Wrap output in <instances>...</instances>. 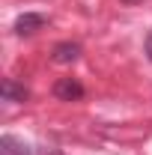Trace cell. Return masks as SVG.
I'll return each mask as SVG.
<instances>
[{
    "label": "cell",
    "mask_w": 152,
    "mask_h": 155,
    "mask_svg": "<svg viewBox=\"0 0 152 155\" xmlns=\"http://www.w3.org/2000/svg\"><path fill=\"white\" fill-rule=\"evenodd\" d=\"M54 96L60 101H78V98L84 96V87L78 84L75 78H60L57 84H54Z\"/></svg>",
    "instance_id": "cell-1"
},
{
    "label": "cell",
    "mask_w": 152,
    "mask_h": 155,
    "mask_svg": "<svg viewBox=\"0 0 152 155\" xmlns=\"http://www.w3.org/2000/svg\"><path fill=\"white\" fill-rule=\"evenodd\" d=\"M78 57H81V45L78 42H60V45H54V51H51V60L60 63V66H69Z\"/></svg>",
    "instance_id": "cell-2"
},
{
    "label": "cell",
    "mask_w": 152,
    "mask_h": 155,
    "mask_svg": "<svg viewBox=\"0 0 152 155\" xmlns=\"http://www.w3.org/2000/svg\"><path fill=\"white\" fill-rule=\"evenodd\" d=\"M42 27H45V15H39V12H24L15 21V33L18 36H30V33H36Z\"/></svg>",
    "instance_id": "cell-3"
},
{
    "label": "cell",
    "mask_w": 152,
    "mask_h": 155,
    "mask_svg": "<svg viewBox=\"0 0 152 155\" xmlns=\"http://www.w3.org/2000/svg\"><path fill=\"white\" fill-rule=\"evenodd\" d=\"M0 155H33V149H30V143L21 140V137L3 134L0 137Z\"/></svg>",
    "instance_id": "cell-4"
},
{
    "label": "cell",
    "mask_w": 152,
    "mask_h": 155,
    "mask_svg": "<svg viewBox=\"0 0 152 155\" xmlns=\"http://www.w3.org/2000/svg\"><path fill=\"white\" fill-rule=\"evenodd\" d=\"M0 93H3V101H27V87H21V84H15L12 78H6L3 84H0Z\"/></svg>",
    "instance_id": "cell-5"
},
{
    "label": "cell",
    "mask_w": 152,
    "mask_h": 155,
    "mask_svg": "<svg viewBox=\"0 0 152 155\" xmlns=\"http://www.w3.org/2000/svg\"><path fill=\"white\" fill-rule=\"evenodd\" d=\"M146 54H149V60H152V33L146 36Z\"/></svg>",
    "instance_id": "cell-6"
},
{
    "label": "cell",
    "mask_w": 152,
    "mask_h": 155,
    "mask_svg": "<svg viewBox=\"0 0 152 155\" xmlns=\"http://www.w3.org/2000/svg\"><path fill=\"white\" fill-rule=\"evenodd\" d=\"M48 155H63V152H57V149H54V152H48Z\"/></svg>",
    "instance_id": "cell-7"
},
{
    "label": "cell",
    "mask_w": 152,
    "mask_h": 155,
    "mask_svg": "<svg viewBox=\"0 0 152 155\" xmlns=\"http://www.w3.org/2000/svg\"><path fill=\"white\" fill-rule=\"evenodd\" d=\"M122 3H137V0H122Z\"/></svg>",
    "instance_id": "cell-8"
}]
</instances>
